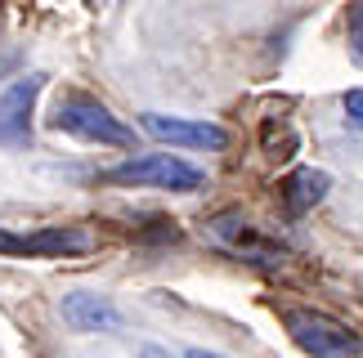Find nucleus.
I'll list each match as a JSON object with an SVG mask.
<instances>
[{"instance_id": "obj_1", "label": "nucleus", "mask_w": 363, "mask_h": 358, "mask_svg": "<svg viewBox=\"0 0 363 358\" xmlns=\"http://www.w3.org/2000/svg\"><path fill=\"white\" fill-rule=\"evenodd\" d=\"M50 126L72 134V139L104 144V148H130L135 144V130L125 126L121 117H113V108L90 99V94H63V99L54 103V112H50Z\"/></svg>"}, {"instance_id": "obj_2", "label": "nucleus", "mask_w": 363, "mask_h": 358, "mask_svg": "<svg viewBox=\"0 0 363 358\" xmlns=\"http://www.w3.org/2000/svg\"><path fill=\"white\" fill-rule=\"evenodd\" d=\"M104 184L117 188H166V192H198L206 184V175L189 161H179L171 153H152V157H130L125 166H113L99 175Z\"/></svg>"}, {"instance_id": "obj_3", "label": "nucleus", "mask_w": 363, "mask_h": 358, "mask_svg": "<svg viewBox=\"0 0 363 358\" xmlns=\"http://www.w3.org/2000/svg\"><path fill=\"white\" fill-rule=\"evenodd\" d=\"M287 336L296 340L305 354H314V358H350V354H363V336H354L350 327H341L337 318L314 313V309H287Z\"/></svg>"}, {"instance_id": "obj_4", "label": "nucleus", "mask_w": 363, "mask_h": 358, "mask_svg": "<svg viewBox=\"0 0 363 358\" xmlns=\"http://www.w3.org/2000/svg\"><path fill=\"white\" fill-rule=\"evenodd\" d=\"M211 238L225 242L238 260H247V265H260V269L283 265V246L269 242L260 229H251V219L242 211H225L220 219H211Z\"/></svg>"}, {"instance_id": "obj_5", "label": "nucleus", "mask_w": 363, "mask_h": 358, "mask_svg": "<svg viewBox=\"0 0 363 358\" xmlns=\"http://www.w3.org/2000/svg\"><path fill=\"white\" fill-rule=\"evenodd\" d=\"M40 90H45V76L32 72L0 94V148H27L32 144V108H36Z\"/></svg>"}, {"instance_id": "obj_6", "label": "nucleus", "mask_w": 363, "mask_h": 358, "mask_svg": "<svg viewBox=\"0 0 363 358\" xmlns=\"http://www.w3.org/2000/svg\"><path fill=\"white\" fill-rule=\"evenodd\" d=\"M152 139L175 144V148H198V153H225L229 148V130L211 126V121H184V117H162V112H144L139 117Z\"/></svg>"}, {"instance_id": "obj_7", "label": "nucleus", "mask_w": 363, "mask_h": 358, "mask_svg": "<svg viewBox=\"0 0 363 358\" xmlns=\"http://www.w3.org/2000/svg\"><path fill=\"white\" fill-rule=\"evenodd\" d=\"M94 238L86 229H36V233H9L0 229V255H86Z\"/></svg>"}, {"instance_id": "obj_8", "label": "nucleus", "mask_w": 363, "mask_h": 358, "mask_svg": "<svg viewBox=\"0 0 363 358\" xmlns=\"http://www.w3.org/2000/svg\"><path fill=\"white\" fill-rule=\"evenodd\" d=\"M63 318L77 332H121V313L113 300L94 296V291H72L63 296Z\"/></svg>"}, {"instance_id": "obj_9", "label": "nucleus", "mask_w": 363, "mask_h": 358, "mask_svg": "<svg viewBox=\"0 0 363 358\" xmlns=\"http://www.w3.org/2000/svg\"><path fill=\"white\" fill-rule=\"evenodd\" d=\"M328 188H332L328 171L301 166V171H291V175L283 179V202H287L291 215H305V211H314V206L328 197Z\"/></svg>"}, {"instance_id": "obj_10", "label": "nucleus", "mask_w": 363, "mask_h": 358, "mask_svg": "<svg viewBox=\"0 0 363 358\" xmlns=\"http://www.w3.org/2000/svg\"><path fill=\"white\" fill-rule=\"evenodd\" d=\"M264 153H269L274 161H287L291 153H296V130H264Z\"/></svg>"}, {"instance_id": "obj_11", "label": "nucleus", "mask_w": 363, "mask_h": 358, "mask_svg": "<svg viewBox=\"0 0 363 358\" xmlns=\"http://www.w3.org/2000/svg\"><path fill=\"white\" fill-rule=\"evenodd\" d=\"M345 32H350V50H354V59L363 63V0H354L350 13H345Z\"/></svg>"}, {"instance_id": "obj_12", "label": "nucleus", "mask_w": 363, "mask_h": 358, "mask_svg": "<svg viewBox=\"0 0 363 358\" xmlns=\"http://www.w3.org/2000/svg\"><path fill=\"white\" fill-rule=\"evenodd\" d=\"M345 121L363 130V90H350V94H345Z\"/></svg>"}]
</instances>
